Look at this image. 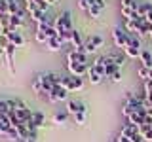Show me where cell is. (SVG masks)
Instances as JSON below:
<instances>
[{"instance_id":"8992f818","label":"cell","mask_w":152,"mask_h":142,"mask_svg":"<svg viewBox=\"0 0 152 142\" xmlns=\"http://www.w3.org/2000/svg\"><path fill=\"white\" fill-rule=\"evenodd\" d=\"M4 36L8 38L10 44H13L15 47L25 46V38H23V34H21L19 30H4Z\"/></svg>"},{"instance_id":"3957f363","label":"cell","mask_w":152,"mask_h":142,"mask_svg":"<svg viewBox=\"0 0 152 142\" xmlns=\"http://www.w3.org/2000/svg\"><path fill=\"white\" fill-rule=\"evenodd\" d=\"M61 85L66 89V91H80V89L84 87V82L82 78H74V76H63V82H61Z\"/></svg>"},{"instance_id":"f35d334b","label":"cell","mask_w":152,"mask_h":142,"mask_svg":"<svg viewBox=\"0 0 152 142\" xmlns=\"http://www.w3.org/2000/svg\"><path fill=\"white\" fill-rule=\"evenodd\" d=\"M110 80H112V82H120V80H122V72H120V70H118V72L114 74V76H112Z\"/></svg>"},{"instance_id":"e0dca14e","label":"cell","mask_w":152,"mask_h":142,"mask_svg":"<svg viewBox=\"0 0 152 142\" xmlns=\"http://www.w3.org/2000/svg\"><path fill=\"white\" fill-rule=\"evenodd\" d=\"M139 4L137 0H122V8L126 9H131V12H139Z\"/></svg>"},{"instance_id":"f546056e","label":"cell","mask_w":152,"mask_h":142,"mask_svg":"<svg viewBox=\"0 0 152 142\" xmlns=\"http://www.w3.org/2000/svg\"><path fill=\"white\" fill-rule=\"evenodd\" d=\"M34 38H36V42H40V44H48V40H50L44 32H38V30H36V36Z\"/></svg>"},{"instance_id":"9c48e42d","label":"cell","mask_w":152,"mask_h":142,"mask_svg":"<svg viewBox=\"0 0 152 142\" xmlns=\"http://www.w3.org/2000/svg\"><path fill=\"white\" fill-rule=\"evenodd\" d=\"M66 61L69 63H80V64H88V55L86 53H80V51H69V55H66Z\"/></svg>"},{"instance_id":"8d00e7d4","label":"cell","mask_w":152,"mask_h":142,"mask_svg":"<svg viewBox=\"0 0 152 142\" xmlns=\"http://www.w3.org/2000/svg\"><path fill=\"white\" fill-rule=\"evenodd\" d=\"M129 46L137 47V49H141V42H139V38H133V36H131V42H129Z\"/></svg>"},{"instance_id":"ee69618b","label":"cell","mask_w":152,"mask_h":142,"mask_svg":"<svg viewBox=\"0 0 152 142\" xmlns=\"http://www.w3.org/2000/svg\"><path fill=\"white\" fill-rule=\"evenodd\" d=\"M150 127H152V125H150Z\"/></svg>"},{"instance_id":"74e56055","label":"cell","mask_w":152,"mask_h":142,"mask_svg":"<svg viewBox=\"0 0 152 142\" xmlns=\"http://www.w3.org/2000/svg\"><path fill=\"white\" fill-rule=\"evenodd\" d=\"M152 91V80H146L145 82V93H150Z\"/></svg>"},{"instance_id":"d4e9b609","label":"cell","mask_w":152,"mask_h":142,"mask_svg":"<svg viewBox=\"0 0 152 142\" xmlns=\"http://www.w3.org/2000/svg\"><path fill=\"white\" fill-rule=\"evenodd\" d=\"M86 114H88V110H82V112H78L74 116V121L78 123V125H84V123H86Z\"/></svg>"},{"instance_id":"277c9868","label":"cell","mask_w":152,"mask_h":142,"mask_svg":"<svg viewBox=\"0 0 152 142\" xmlns=\"http://www.w3.org/2000/svg\"><path fill=\"white\" fill-rule=\"evenodd\" d=\"M103 38L101 36H91L89 40H86L84 42V51H86V55H89V53H95V51L99 49V47L103 46Z\"/></svg>"},{"instance_id":"6da1fadb","label":"cell","mask_w":152,"mask_h":142,"mask_svg":"<svg viewBox=\"0 0 152 142\" xmlns=\"http://www.w3.org/2000/svg\"><path fill=\"white\" fill-rule=\"evenodd\" d=\"M53 27H55L57 34H61V32H65V30H69V32L74 30V28H72V19H70V13L69 12H63L61 15H57Z\"/></svg>"},{"instance_id":"ab89813d","label":"cell","mask_w":152,"mask_h":142,"mask_svg":"<svg viewBox=\"0 0 152 142\" xmlns=\"http://www.w3.org/2000/svg\"><path fill=\"white\" fill-rule=\"evenodd\" d=\"M116 142H131V140H129V138H126V136H122V135H120V136H118V138H116Z\"/></svg>"},{"instance_id":"d590c367","label":"cell","mask_w":152,"mask_h":142,"mask_svg":"<svg viewBox=\"0 0 152 142\" xmlns=\"http://www.w3.org/2000/svg\"><path fill=\"white\" fill-rule=\"evenodd\" d=\"M129 140H131V142H146L145 138H142V135H141V133H137V135H135V136H131Z\"/></svg>"},{"instance_id":"60d3db41","label":"cell","mask_w":152,"mask_h":142,"mask_svg":"<svg viewBox=\"0 0 152 142\" xmlns=\"http://www.w3.org/2000/svg\"><path fill=\"white\" fill-rule=\"evenodd\" d=\"M2 57H6V49H4V47L0 46V59H2Z\"/></svg>"},{"instance_id":"4316f807","label":"cell","mask_w":152,"mask_h":142,"mask_svg":"<svg viewBox=\"0 0 152 142\" xmlns=\"http://www.w3.org/2000/svg\"><path fill=\"white\" fill-rule=\"evenodd\" d=\"M66 117H69V114H66V112H63V114L59 112V114H55V116H53V121L61 125V123H65V121H66Z\"/></svg>"},{"instance_id":"2e32d148","label":"cell","mask_w":152,"mask_h":142,"mask_svg":"<svg viewBox=\"0 0 152 142\" xmlns=\"http://www.w3.org/2000/svg\"><path fill=\"white\" fill-rule=\"evenodd\" d=\"M46 46H48V49H50V51H59V49H61V46H63V44H61L59 36H57V38H50Z\"/></svg>"},{"instance_id":"f1b7e54d","label":"cell","mask_w":152,"mask_h":142,"mask_svg":"<svg viewBox=\"0 0 152 142\" xmlns=\"http://www.w3.org/2000/svg\"><path fill=\"white\" fill-rule=\"evenodd\" d=\"M36 6H38V9H40V12H48V8H50V4L46 2V0H36Z\"/></svg>"},{"instance_id":"30bf717a","label":"cell","mask_w":152,"mask_h":142,"mask_svg":"<svg viewBox=\"0 0 152 142\" xmlns=\"http://www.w3.org/2000/svg\"><path fill=\"white\" fill-rule=\"evenodd\" d=\"M82 110H86V106L82 102H76V101H69V104H66V114L69 116H76L78 112H82Z\"/></svg>"},{"instance_id":"d6986e66","label":"cell","mask_w":152,"mask_h":142,"mask_svg":"<svg viewBox=\"0 0 152 142\" xmlns=\"http://www.w3.org/2000/svg\"><path fill=\"white\" fill-rule=\"evenodd\" d=\"M148 13H152V4L150 2H141L139 4V15L141 17H146Z\"/></svg>"},{"instance_id":"ffe728a7","label":"cell","mask_w":152,"mask_h":142,"mask_svg":"<svg viewBox=\"0 0 152 142\" xmlns=\"http://www.w3.org/2000/svg\"><path fill=\"white\" fill-rule=\"evenodd\" d=\"M141 51H142V49H137V47H133V46L124 47V53H126L127 57H131V59H137V57H141Z\"/></svg>"},{"instance_id":"cb8c5ba5","label":"cell","mask_w":152,"mask_h":142,"mask_svg":"<svg viewBox=\"0 0 152 142\" xmlns=\"http://www.w3.org/2000/svg\"><path fill=\"white\" fill-rule=\"evenodd\" d=\"M88 76H89V82H91L93 85H97V83H101V82H103V78H101V76H99L97 72H93L91 68H89V72H88Z\"/></svg>"},{"instance_id":"7bdbcfd3","label":"cell","mask_w":152,"mask_h":142,"mask_svg":"<svg viewBox=\"0 0 152 142\" xmlns=\"http://www.w3.org/2000/svg\"><path fill=\"white\" fill-rule=\"evenodd\" d=\"M148 36H150V38H152V32H150V34H148Z\"/></svg>"},{"instance_id":"ac0fdd59","label":"cell","mask_w":152,"mask_h":142,"mask_svg":"<svg viewBox=\"0 0 152 142\" xmlns=\"http://www.w3.org/2000/svg\"><path fill=\"white\" fill-rule=\"evenodd\" d=\"M6 2H8V13H10V15H15V13L21 12L17 0H6Z\"/></svg>"},{"instance_id":"7402d4cb","label":"cell","mask_w":152,"mask_h":142,"mask_svg":"<svg viewBox=\"0 0 152 142\" xmlns=\"http://www.w3.org/2000/svg\"><path fill=\"white\" fill-rule=\"evenodd\" d=\"M139 133L142 135L145 140H152V127L150 125H141L139 127Z\"/></svg>"},{"instance_id":"4fadbf2b","label":"cell","mask_w":152,"mask_h":142,"mask_svg":"<svg viewBox=\"0 0 152 142\" xmlns=\"http://www.w3.org/2000/svg\"><path fill=\"white\" fill-rule=\"evenodd\" d=\"M28 15H31V19H32V21L36 23V25H40V23H46V21H48V15H46L44 12H40L38 8L34 9V12H31Z\"/></svg>"},{"instance_id":"7c38bea8","label":"cell","mask_w":152,"mask_h":142,"mask_svg":"<svg viewBox=\"0 0 152 142\" xmlns=\"http://www.w3.org/2000/svg\"><path fill=\"white\" fill-rule=\"evenodd\" d=\"M44 125H46L44 114H42V112H34V114H32V127H34V131H38L40 127H44Z\"/></svg>"},{"instance_id":"603a6c76","label":"cell","mask_w":152,"mask_h":142,"mask_svg":"<svg viewBox=\"0 0 152 142\" xmlns=\"http://www.w3.org/2000/svg\"><path fill=\"white\" fill-rule=\"evenodd\" d=\"M150 32H152V25L146 21V17H145V19L141 21V30H139V34L145 36V34H150Z\"/></svg>"},{"instance_id":"d6a6232c","label":"cell","mask_w":152,"mask_h":142,"mask_svg":"<svg viewBox=\"0 0 152 142\" xmlns=\"http://www.w3.org/2000/svg\"><path fill=\"white\" fill-rule=\"evenodd\" d=\"M36 138H38L36 131H28V135L25 136V140H23V142H36Z\"/></svg>"},{"instance_id":"52a82bcc","label":"cell","mask_w":152,"mask_h":142,"mask_svg":"<svg viewBox=\"0 0 152 142\" xmlns=\"http://www.w3.org/2000/svg\"><path fill=\"white\" fill-rule=\"evenodd\" d=\"M69 97V91L63 87V85H57V87L48 95V101L50 102H59V101H65V99Z\"/></svg>"},{"instance_id":"4dcf8cb0","label":"cell","mask_w":152,"mask_h":142,"mask_svg":"<svg viewBox=\"0 0 152 142\" xmlns=\"http://www.w3.org/2000/svg\"><path fill=\"white\" fill-rule=\"evenodd\" d=\"M0 114H10L8 101H4V99H0Z\"/></svg>"},{"instance_id":"b9f144b4","label":"cell","mask_w":152,"mask_h":142,"mask_svg":"<svg viewBox=\"0 0 152 142\" xmlns=\"http://www.w3.org/2000/svg\"><path fill=\"white\" fill-rule=\"evenodd\" d=\"M146 21H148L150 25H152V13H148V15H146Z\"/></svg>"},{"instance_id":"836d02e7","label":"cell","mask_w":152,"mask_h":142,"mask_svg":"<svg viewBox=\"0 0 152 142\" xmlns=\"http://www.w3.org/2000/svg\"><path fill=\"white\" fill-rule=\"evenodd\" d=\"M78 8L84 9V12H88V9H89V2H88V0H78Z\"/></svg>"},{"instance_id":"1f68e13d","label":"cell","mask_w":152,"mask_h":142,"mask_svg":"<svg viewBox=\"0 0 152 142\" xmlns=\"http://www.w3.org/2000/svg\"><path fill=\"white\" fill-rule=\"evenodd\" d=\"M88 2H89V6H97L99 9H104V6H107L104 0H88Z\"/></svg>"},{"instance_id":"8fae6325","label":"cell","mask_w":152,"mask_h":142,"mask_svg":"<svg viewBox=\"0 0 152 142\" xmlns=\"http://www.w3.org/2000/svg\"><path fill=\"white\" fill-rule=\"evenodd\" d=\"M137 133H139V127L131 125V123H126V125L122 127V133H120V135L126 136V138H131V136H135Z\"/></svg>"},{"instance_id":"44dd1931","label":"cell","mask_w":152,"mask_h":142,"mask_svg":"<svg viewBox=\"0 0 152 142\" xmlns=\"http://www.w3.org/2000/svg\"><path fill=\"white\" fill-rule=\"evenodd\" d=\"M139 78L142 80V82H146V80H152V68L139 66Z\"/></svg>"},{"instance_id":"5b68a950","label":"cell","mask_w":152,"mask_h":142,"mask_svg":"<svg viewBox=\"0 0 152 142\" xmlns=\"http://www.w3.org/2000/svg\"><path fill=\"white\" fill-rule=\"evenodd\" d=\"M66 68L74 78H82L86 72H89V64H80V63H66Z\"/></svg>"},{"instance_id":"e575fe53","label":"cell","mask_w":152,"mask_h":142,"mask_svg":"<svg viewBox=\"0 0 152 142\" xmlns=\"http://www.w3.org/2000/svg\"><path fill=\"white\" fill-rule=\"evenodd\" d=\"M2 13H8V2L6 0H0V15Z\"/></svg>"},{"instance_id":"83f0119b","label":"cell","mask_w":152,"mask_h":142,"mask_svg":"<svg viewBox=\"0 0 152 142\" xmlns=\"http://www.w3.org/2000/svg\"><path fill=\"white\" fill-rule=\"evenodd\" d=\"M88 15H89V17H99V15H101V9H99L97 6H89Z\"/></svg>"},{"instance_id":"ba28073f","label":"cell","mask_w":152,"mask_h":142,"mask_svg":"<svg viewBox=\"0 0 152 142\" xmlns=\"http://www.w3.org/2000/svg\"><path fill=\"white\" fill-rule=\"evenodd\" d=\"M25 23V12H19L15 15H10V30H19V27H23Z\"/></svg>"},{"instance_id":"5bb4252c","label":"cell","mask_w":152,"mask_h":142,"mask_svg":"<svg viewBox=\"0 0 152 142\" xmlns=\"http://www.w3.org/2000/svg\"><path fill=\"white\" fill-rule=\"evenodd\" d=\"M32 91L38 93V95H44V83H42V74L36 76L34 80H32Z\"/></svg>"},{"instance_id":"7a4b0ae2","label":"cell","mask_w":152,"mask_h":142,"mask_svg":"<svg viewBox=\"0 0 152 142\" xmlns=\"http://www.w3.org/2000/svg\"><path fill=\"white\" fill-rule=\"evenodd\" d=\"M112 38H114V44H116L118 47H127L129 46V42H131V34L129 32H126V30H122V28H114V32H112Z\"/></svg>"},{"instance_id":"9a60e30c","label":"cell","mask_w":152,"mask_h":142,"mask_svg":"<svg viewBox=\"0 0 152 142\" xmlns=\"http://www.w3.org/2000/svg\"><path fill=\"white\" fill-rule=\"evenodd\" d=\"M141 66L152 68V53L150 51H141Z\"/></svg>"},{"instance_id":"484cf974","label":"cell","mask_w":152,"mask_h":142,"mask_svg":"<svg viewBox=\"0 0 152 142\" xmlns=\"http://www.w3.org/2000/svg\"><path fill=\"white\" fill-rule=\"evenodd\" d=\"M112 57V61H114V64L116 66H122L124 63H126V55H122V53H118V55H110Z\"/></svg>"}]
</instances>
